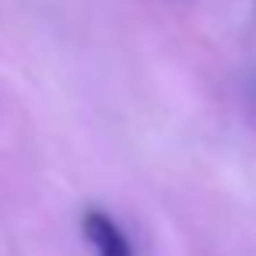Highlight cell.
Listing matches in <instances>:
<instances>
[{"instance_id": "6da1fadb", "label": "cell", "mask_w": 256, "mask_h": 256, "mask_svg": "<svg viewBox=\"0 0 256 256\" xmlns=\"http://www.w3.org/2000/svg\"><path fill=\"white\" fill-rule=\"evenodd\" d=\"M81 232H84L88 246L95 249V256H134V246H130L126 232L116 224L112 214H106V210H98V207L84 210Z\"/></svg>"}]
</instances>
